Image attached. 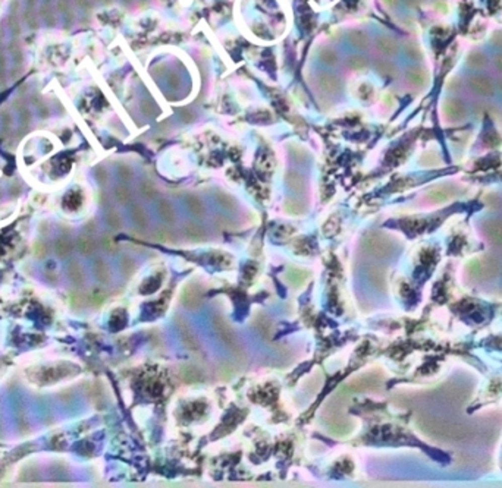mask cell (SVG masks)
<instances>
[{"mask_svg":"<svg viewBox=\"0 0 502 488\" xmlns=\"http://www.w3.org/2000/svg\"><path fill=\"white\" fill-rule=\"evenodd\" d=\"M501 91H502V84H501Z\"/></svg>","mask_w":502,"mask_h":488,"instance_id":"cell-32","label":"cell"},{"mask_svg":"<svg viewBox=\"0 0 502 488\" xmlns=\"http://www.w3.org/2000/svg\"><path fill=\"white\" fill-rule=\"evenodd\" d=\"M376 386H379V378L375 377V375H364V377H358V378H354L351 380L348 384H346V388L348 390H357V391H362V390H372L375 388Z\"/></svg>","mask_w":502,"mask_h":488,"instance_id":"cell-9","label":"cell"},{"mask_svg":"<svg viewBox=\"0 0 502 488\" xmlns=\"http://www.w3.org/2000/svg\"><path fill=\"white\" fill-rule=\"evenodd\" d=\"M286 185L295 192H301L304 189V179L301 178V175H298V173L291 170V172L286 173Z\"/></svg>","mask_w":502,"mask_h":488,"instance_id":"cell-14","label":"cell"},{"mask_svg":"<svg viewBox=\"0 0 502 488\" xmlns=\"http://www.w3.org/2000/svg\"><path fill=\"white\" fill-rule=\"evenodd\" d=\"M427 197H429L433 202H442L450 198L451 192L448 189H444V188H436V189H433V191H431V192L427 194Z\"/></svg>","mask_w":502,"mask_h":488,"instance_id":"cell-19","label":"cell"},{"mask_svg":"<svg viewBox=\"0 0 502 488\" xmlns=\"http://www.w3.org/2000/svg\"><path fill=\"white\" fill-rule=\"evenodd\" d=\"M363 245L364 250L367 253L373 255V257H378V258H385L394 251V247L389 242V239L385 237L383 235H379V233L366 236Z\"/></svg>","mask_w":502,"mask_h":488,"instance_id":"cell-4","label":"cell"},{"mask_svg":"<svg viewBox=\"0 0 502 488\" xmlns=\"http://www.w3.org/2000/svg\"><path fill=\"white\" fill-rule=\"evenodd\" d=\"M213 327H214V332H216L218 337H219L225 345H228V348L232 351V354L234 355L243 354V349H241V346H240V342H238V339H237V335H235L232 326L226 321L225 317H222V315H216V317L213 318Z\"/></svg>","mask_w":502,"mask_h":488,"instance_id":"cell-2","label":"cell"},{"mask_svg":"<svg viewBox=\"0 0 502 488\" xmlns=\"http://www.w3.org/2000/svg\"><path fill=\"white\" fill-rule=\"evenodd\" d=\"M184 233L187 235V237L192 240V242H201L206 239V232L201 226L195 224V223H187L184 226Z\"/></svg>","mask_w":502,"mask_h":488,"instance_id":"cell-10","label":"cell"},{"mask_svg":"<svg viewBox=\"0 0 502 488\" xmlns=\"http://www.w3.org/2000/svg\"><path fill=\"white\" fill-rule=\"evenodd\" d=\"M179 332H181V337H182V342L187 348L190 349H197L198 348V343L195 340V337L192 335V332L190 330L188 324L185 322L184 320H181V326H179Z\"/></svg>","mask_w":502,"mask_h":488,"instance_id":"cell-11","label":"cell"},{"mask_svg":"<svg viewBox=\"0 0 502 488\" xmlns=\"http://www.w3.org/2000/svg\"><path fill=\"white\" fill-rule=\"evenodd\" d=\"M132 217L135 220V223L138 226H147V216H146V211L141 208V207H134L132 210Z\"/></svg>","mask_w":502,"mask_h":488,"instance_id":"cell-22","label":"cell"},{"mask_svg":"<svg viewBox=\"0 0 502 488\" xmlns=\"http://www.w3.org/2000/svg\"><path fill=\"white\" fill-rule=\"evenodd\" d=\"M328 411V415H326V424H328V430H329L330 436L333 437H346L351 434L352 431V424L351 421L344 417L338 408H335V411Z\"/></svg>","mask_w":502,"mask_h":488,"instance_id":"cell-3","label":"cell"},{"mask_svg":"<svg viewBox=\"0 0 502 488\" xmlns=\"http://www.w3.org/2000/svg\"><path fill=\"white\" fill-rule=\"evenodd\" d=\"M468 277L476 282H486L498 276L499 273V264L493 258H474L468 263L467 266Z\"/></svg>","mask_w":502,"mask_h":488,"instance_id":"cell-1","label":"cell"},{"mask_svg":"<svg viewBox=\"0 0 502 488\" xmlns=\"http://www.w3.org/2000/svg\"><path fill=\"white\" fill-rule=\"evenodd\" d=\"M468 84H470L471 91L479 94V96L489 97V96L493 94V84L485 76H473Z\"/></svg>","mask_w":502,"mask_h":488,"instance_id":"cell-8","label":"cell"},{"mask_svg":"<svg viewBox=\"0 0 502 488\" xmlns=\"http://www.w3.org/2000/svg\"><path fill=\"white\" fill-rule=\"evenodd\" d=\"M285 277H286V280H288V283H290L291 286L297 287V286H301V285L306 282V279H307V273L303 271V270H291V271L286 273Z\"/></svg>","mask_w":502,"mask_h":488,"instance_id":"cell-13","label":"cell"},{"mask_svg":"<svg viewBox=\"0 0 502 488\" xmlns=\"http://www.w3.org/2000/svg\"><path fill=\"white\" fill-rule=\"evenodd\" d=\"M285 210L290 214H303L304 213V204L297 200H288L285 202Z\"/></svg>","mask_w":502,"mask_h":488,"instance_id":"cell-20","label":"cell"},{"mask_svg":"<svg viewBox=\"0 0 502 488\" xmlns=\"http://www.w3.org/2000/svg\"><path fill=\"white\" fill-rule=\"evenodd\" d=\"M253 326L259 330V332H261L263 335H267L269 332H270V324H269V321H267V318L263 315H259V317H256L254 320H253Z\"/></svg>","mask_w":502,"mask_h":488,"instance_id":"cell-21","label":"cell"},{"mask_svg":"<svg viewBox=\"0 0 502 488\" xmlns=\"http://www.w3.org/2000/svg\"><path fill=\"white\" fill-rule=\"evenodd\" d=\"M407 78H408L410 84L414 87H424L429 81V76L423 69H410L407 73Z\"/></svg>","mask_w":502,"mask_h":488,"instance_id":"cell-12","label":"cell"},{"mask_svg":"<svg viewBox=\"0 0 502 488\" xmlns=\"http://www.w3.org/2000/svg\"><path fill=\"white\" fill-rule=\"evenodd\" d=\"M181 301L182 303L190 308V309H197L201 302H203V296H201V290L200 287L194 283H190L182 289V295H181Z\"/></svg>","mask_w":502,"mask_h":488,"instance_id":"cell-6","label":"cell"},{"mask_svg":"<svg viewBox=\"0 0 502 488\" xmlns=\"http://www.w3.org/2000/svg\"><path fill=\"white\" fill-rule=\"evenodd\" d=\"M319 85H320V88H322L323 91H326V93H336V91L339 90V87H341V84L338 83V79H335V78H332V76H326V75H323V76L320 78Z\"/></svg>","mask_w":502,"mask_h":488,"instance_id":"cell-17","label":"cell"},{"mask_svg":"<svg viewBox=\"0 0 502 488\" xmlns=\"http://www.w3.org/2000/svg\"><path fill=\"white\" fill-rule=\"evenodd\" d=\"M157 210H159L160 217L165 220V221L173 223V220H175V213H173L172 205H171L169 202L165 201V200L159 201V204H157Z\"/></svg>","mask_w":502,"mask_h":488,"instance_id":"cell-16","label":"cell"},{"mask_svg":"<svg viewBox=\"0 0 502 488\" xmlns=\"http://www.w3.org/2000/svg\"><path fill=\"white\" fill-rule=\"evenodd\" d=\"M468 65L471 67H474V69L483 67L485 66V59L482 56H479V54H471L468 57Z\"/></svg>","mask_w":502,"mask_h":488,"instance_id":"cell-26","label":"cell"},{"mask_svg":"<svg viewBox=\"0 0 502 488\" xmlns=\"http://www.w3.org/2000/svg\"><path fill=\"white\" fill-rule=\"evenodd\" d=\"M157 242H163V243H173L175 239H173V235L171 232L165 230V229H159L156 232V236H155Z\"/></svg>","mask_w":502,"mask_h":488,"instance_id":"cell-23","label":"cell"},{"mask_svg":"<svg viewBox=\"0 0 502 488\" xmlns=\"http://www.w3.org/2000/svg\"><path fill=\"white\" fill-rule=\"evenodd\" d=\"M142 194L147 197V198H155L157 195V191H156V188L153 185H150V184H144L142 185Z\"/></svg>","mask_w":502,"mask_h":488,"instance_id":"cell-27","label":"cell"},{"mask_svg":"<svg viewBox=\"0 0 502 488\" xmlns=\"http://www.w3.org/2000/svg\"><path fill=\"white\" fill-rule=\"evenodd\" d=\"M496 66H498V69H501L502 70V56L496 59Z\"/></svg>","mask_w":502,"mask_h":488,"instance_id":"cell-31","label":"cell"},{"mask_svg":"<svg viewBox=\"0 0 502 488\" xmlns=\"http://www.w3.org/2000/svg\"><path fill=\"white\" fill-rule=\"evenodd\" d=\"M198 375H200L198 371L195 370L192 365H182L179 368V378L182 381H185V383H194V381H197L200 378Z\"/></svg>","mask_w":502,"mask_h":488,"instance_id":"cell-15","label":"cell"},{"mask_svg":"<svg viewBox=\"0 0 502 488\" xmlns=\"http://www.w3.org/2000/svg\"><path fill=\"white\" fill-rule=\"evenodd\" d=\"M442 116L444 120H447L448 123L461 122L466 118V107L460 100L447 99L442 103Z\"/></svg>","mask_w":502,"mask_h":488,"instance_id":"cell-5","label":"cell"},{"mask_svg":"<svg viewBox=\"0 0 502 488\" xmlns=\"http://www.w3.org/2000/svg\"><path fill=\"white\" fill-rule=\"evenodd\" d=\"M216 201L219 205H222L224 208H234V200L231 197H228L226 194H218L216 195Z\"/></svg>","mask_w":502,"mask_h":488,"instance_id":"cell-25","label":"cell"},{"mask_svg":"<svg viewBox=\"0 0 502 488\" xmlns=\"http://www.w3.org/2000/svg\"><path fill=\"white\" fill-rule=\"evenodd\" d=\"M369 277H370L372 283H373V285H376V286H381V285H383V282H385L383 273H382L379 269L370 270V273H369Z\"/></svg>","mask_w":502,"mask_h":488,"instance_id":"cell-24","label":"cell"},{"mask_svg":"<svg viewBox=\"0 0 502 488\" xmlns=\"http://www.w3.org/2000/svg\"><path fill=\"white\" fill-rule=\"evenodd\" d=\"M483 232L492 243L502 247V220L486 221L483 224Z\"/></svg>","mask_w":502,"mask_h":488,"instance_id":"cell-7","label":"cell"},{"mask_svg":"<svg viewBox=\"0 0 502 488\" xmlns=\"http://www.w3.org/2000/svg\"><path fill=\"white\" fill-rule=\"evenodd\" d=\"M348 66L351 67V69L360 70V69H363V67L366 66V62H364L363 59H360V57H352V59L348 62Z\"/></svg>","mask_w":502,"mask_h":488,"instance_id":"cell-28","label":"cell"},{"mask_svg":"<svg viewBox=\"0 0 502 488\" xmlns=\"http://www.w3.org/2000/svg\"><path fill=\"white\" fill-rule=\"evenodd\" d=\"M116 195H118V198L121 200V201H128V198H129V192H128V189L126 188H118V191H116Z\"/></svg>","mask_w":502,"mask_h":488,"instance_id":"cell-30","label":"cell"},{"mask_svg":"<svg viewBox=\"0 0 502 488\" xmlns=\"http://www.w3.org/2000/svg\"><path fill=\"white\" fill-rule=\"evenodd\" d=\"M122 269H123V271H125L126 274H131V273L135 270V264H134V261H131V260H123V263H122Z\"/></svg>","mask_w":502,"mask_h":488,"instance_id":"cell-29","label":"cell"},{"mask_svg":"<svg viewBox=\"0 0 502 488\" xmlns=\"http://www.w3.org/2000/svg\"><path fill=\"white\" fill-rule=\"evenodd\" d=\"M187 205H188L190 211L194 214V216H197V217H201V216H203L204 207H203V202L200 201L198 198H195V197H188Z\"/></svg>","mask_w":502,"mask_h":488,"instance_id":"cell-18","label":"cell"}]
</instances>
